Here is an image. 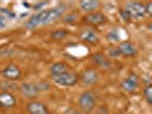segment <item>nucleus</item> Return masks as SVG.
I'll list each match as a JSON object with an SVG mask.
<instances>
[{"label": "nucleus", "instance_id": "obj_1", "mask_svg": "<svg viewBox=\"0 0 152 114\" xmlns=\"http://www.w3.org/2000/svg\"><path fill=\"white\" fill-rule=\"evenodd\" d=\"M65 10V6L64 5H60L56 7L52 8V9H47V10H42L38 13L37 15H33L30 17V20L26 22V26L33 29L37 28L39 25H46L49 23L54 22L56 20H58Z\"/></svg>", "mask_w": 152, "mask_h": 114}, {"label": "nucleus", "instance_id": "obj_2", "mask_svg": "<svg viewBox=\"0 0 152 114\" xmlns=\"http://www.w3.org/2000/svg\"><path fill=\"white\" fill-rule=\"evenodd\" d=\"M53 82L56 84L57 86H62V87H71V86H75L78 82L79 78L77 76L75 72H65V73H62L60 76H53Z\"/></svg>", "mask_w": 152, "mask_h": 114}, {"label": "nucleus", "instance_id": "obj_3", "mask_svg": "<svg viewBox=\"0 0 152 114\" xmlns=\"http://www.w3.org/2000/svg\"><path fill=\"white\" fill-rule=\"evenodd\" d=\"M79 106L80 108L85 111V112H91L95 108L96 105V100H95V96L93 95L91 91H84L80 96H79Z\"/></svg>", "mask_w": 152, "mask_h": 114}, {"label": "nucleus", "instance_id": "obj_4", "mask_svg": "<svg viewBox=\"0 0 152 114\" xmlns=\"http://www.w3.org/2000/svg\"><path fill=\"white\" fill-rule=\"evenodd\" d=\"M130 17H143L146 14L145 13V5L144 4H141V2H137V1H128L126 2L125 8H124Z\"/></svg>", "mask_w": 152, "mask_h": 114}, {"label": "nucleus", "instance_id": "obj_5", "mask_svg": "<svg viewBox=\"0 0 152 114\" xmlns=\"http://www.w3.org/2000/svg\"><path fill=\"white\" fill-rule=\"evenodd\" d=\"M137 87H138V78L134 73H130L121 82V89L126 92H134Z\"/></svg>", "mask_w": 152, "mask_h": 114}, {"label": "nucleus", "instance_id": "obj_6", "mask_svg": "<svg viewBox=\"0 0 152 114\" xmlns=\"http://www.w3.org/2000/svg\"><path fill=\"white\" fill-rule=\"evenodd\" d=\"M28 112L30 114H49V111L45 104L38 100H31L26 105Z\"/></svg>", "mask_w": 152, "mask_h": 114}, {"label": "nucleus", "instance_id": "obj_7", "mask_svg": "<svg viewBox=\"0 0 152 114\" xmlns=\"http://www.w3.org/2000/svg\"><path fill=\"white\" fill-rule=\"evenodd\" d=\"M80 80L83 81V84H87V86L95 84L99 81V73L93 68L85 70L84 72L81 73V76H80Z\"/></svg>", "mask_w": 152, "mask_h": 114}, {"label": "nucleus", "instance_id": "obj_8", "mask_svg": "<svg viewBox=\"0 0 152 114\" xmlns=\"http://www.w3.org/2000/svg\"><path fill=\"white\" fill-rule=\"evenodd\" d=\"M16 104L15 96L9 91L0 92V106L4 108H12Z\"/></svg>", "mask_w": 152, "mask_h": 114}, {"label": "nucleus", "instance_id": "obj_9", "mask_svg": "<svg viewBox=\"0 0 152 114\" xmlns=\"http://www.w3.org/2000/svg\"><path fill=\"white\" fill-rule=\"evenodd\" d=\"M21 74H22V72H21L20 68L14 64H10L2 70V76L8 80H17V79H20Z\"/></svg>", "mask_w": 152, "mask_h": 114}, {"label": "nucleus", "instance_id": "obj_10", "mask_svg": "<svg viewBox=\"0 0 152 114\" xmlns=\"http://www.w3.org/2000/svg\"><path fill=\"white\" fill-rule=\"evenodd\" d=\"M80 38H81V40H84L85 42H88L91 45H95L99 41V37H97L96 32L91 29H88V28H86L80 32Z\"/></svg>", "mask_w": 152, "mask_h": 114}, {"label": "nucleus", "instance_id": "obj_11", "mask_svg": "<svg viewBox=\"0 0 152 114\" xmlns=\"http://www.w3.org/2000/svg\"><path fill=\"white\" fill-rule=\"evenodd\" d=\"M85 21L88 24H93V25H101L107 21L105 16L102 13H89L85 16Z\"/></svg>", "mask_w": 152, "mask_h": 114}, {"label": "nucleus", "instance_id": "obj_12", "mask_svg": "<svg viewBox=\"0 0 152 114\" xmlns=\"http://www.w3.org/2000/svg\"><path fill=\"white\" fill-rule=\"evenodd\" d=\"M119 52H120V55H125V56H134L136 55L137 50L136 47L133 45L129 41H125V42H121L119 47H118Z\"/></svg>", "mask_w": 152, "mask_h": 114}, {"label": "nucleus", "instance_id": "obj_13", "mask_svg": "<svg viewBox=\"0 0 152 114\" xmlns=\"http://www.w3.org/2000/svg\"><path fill=\"white\" fill-rule=\"evenodd\" d=\"M91 61L94 62L97 66H99V68H111V63L107 61V57H105L103 54H101V53L94 54V55L91 56Z\"/></svg>", "mask_w": 152, "mask_h": 114}, {"label": "nucleus", "instance_id": "obj_14", "mask_svg": "<svg viewBox=\"0 0 152 114\" xmlns=\"http://www.w3.org/2000/svg\"><path fill=\"white\" fill-rule=\"evenodd\" d=\"M21 91L24 96L26 97H36L38 95V88L36 84H24L21 87Z\"/></svg>", "mask_w": 152, "mask_h": 114}, {"label": "nucleus", "instance_id": "obj_15", "mask_svg": "<svg viewBox=\"0 0 152 114\" xmlns=\"http://www.w3.org/2000/svg\"><path fill=\"white\" fill-rule=\"evenodd\" d=\"M52 76H60L62 73H65L69 71V66L63 63V62H57V63H54L53 65L49 68Z\"/></svg>", "mask_w": 152, "mask_h": 114}, {"label": "nucleus", "instance_id": "obj_16", "mask_svg": "<svg viewBox=\"0 0 152 114\" xmlns=\"http://www.w3.org/2000/svg\"><path fill=\"white\" fill-rule=\"evenodd\" d=\"M99 6V1H94V0H83L80 1V7L84 12L89 13H94L95 9H97V7Z\"/></svg>", "mask_w": 152, "mask_h": 114}, {"label": "nucleus", "instance_id": "obj_17", "mask_svg": "<svg viewBox=\"0 0 152 114\" xmlns=\"http://www.w3.org/2000/svg\"><path fill=\"white\" fill-rule=\"evenodd\" d=\"M143 95H144L146 102H148L149 104H151L152 103V86L151 84H148V86L145 87L144 90H143Z\"/></svg>", "mask_w": 152, "mask_h": 114}, {"label": "nucleus", "instance_id": "obj_18", "mask_svg": "<svg viewBox=\"0 0 152 114\" xmlns=\"http://www.w3.org/2000/svg\"><path fill=\"white\" fill-rule=\"evenodd\" d=\"M66 34H68V31L60 29V30H55L52 33V38L56 39V40H60V39H63L64 37H66Z\"/></svg>", "mask_w": 152, "mask_h": 114}, {"label": "nucleus", "instance_id": "obj_19", "mask_svg": "<svg viewBox=\"0 0 152 114\" xmlns=\"http://www.w3.org/2000/svg\"><path fill=\"white\" fill-rule=\"evenodd\" d=\"M107 55L111 56V57H118V56H120V52H119V49L115 48V47H110V48L107 49Z\"/></svg>", "mask_w": 152, "mask_h": 114}, {"label": "nucleus", "instance_id": "obj_20", "mask_svg": "<svg viewBox=\"0 0 152 114\" xmlns=\"http://www.w3.org/2000/svg\"><path fill=\"white\" fill-rule=\"evenodd\" d=\"M107 39L109 40H111V41H117L118 39H119V36H118V32L115 30H112L109 32V34H107Z\"/></svg>", "mask_w": 152, "mask_h": 114}, {"label": "nucleus", "instance_id": "obj_21", "mask_svg": "<svg viewBox=\"0 0 152 114\" xmlns=\"http://www.w3.org/2000/svg\"><path fill=\"white\" fill-rule=\"evenodd\" d=\"M120 15H121L122 20H124V21H126V22H128L130 18H132V17L129 16V14H128L125 9H121V10H120Z\"/></svg>", "mask_w": 152, "mask_h": 114}, {"label": "nucleus", "instance_id": "obj_22", "mask_svg": "<svg viewBox=\"0 0 152 114\" xmlns=\"http://www.w3.org/2000/svg\"><path fill=\"white\" fill-rule=\"evenodd\" d=\"M0 12H1V13H4V14H7L9 17H15V15H14L12 12L7 10V9H2V8H0Z\"/></svg>", "mask_w": 152, "mask_h": 114}, {"label": "nucleus", "instance_id": "obj_23", "mask_svg": "<svg viewBox=\"0 0 152 114\" xmlns=\"http://www.w3.org/2000/svg\"><path fill=\"white\" fill-rule=\"evenodd\" d=\"M64 114H81L80 112H78L77 110H73V108H70V110H68Z\"/></svg>", "mask_w": 152, "mask_h": 114}, {"label": "nucleus", "instance_id": "obj_24", "mask_svg": "<svg viewBox=\"0 0 152 114\" xmlns=\"http://www.w3.org/2000/svg\"><path fill=\"white\" fill-rule=\"evenodd\" d=\"M5 17L2 15H0V28H5Z\"/></svg>", "mask_w": 152, "mask_h": 114}, {"label": "nucleus", "instance_id": "obj_25", "mask_svg": "<svg viewBox=\"0 0 152 114\" xmlns=\"http://www.w3.org/2000/svg\"><path fill=\"white\" fill-rule=\"evenodd\" d=\"M46 4H47V2H39V4H37V5H34L33 8H34V9H39L41 6H44V5H46Z\"/></svg>", "mask_w": 152, "mask_h": 114}, {"label": "nucleus", "instance_id": "obj_26", "mask_svg": "<svg viewBox=\"0 0 152 114\" xmlns=\"http://www.w3.org/2000/svg\"><path fill=\"white\" fill-rule=\"evenodd\" d=\"M73 20H75V16H73V15H69V17H66L64 21H65V22H72Z\"/></svg>", "mask_w": 152, "mask_h": 114}]
</instances>
